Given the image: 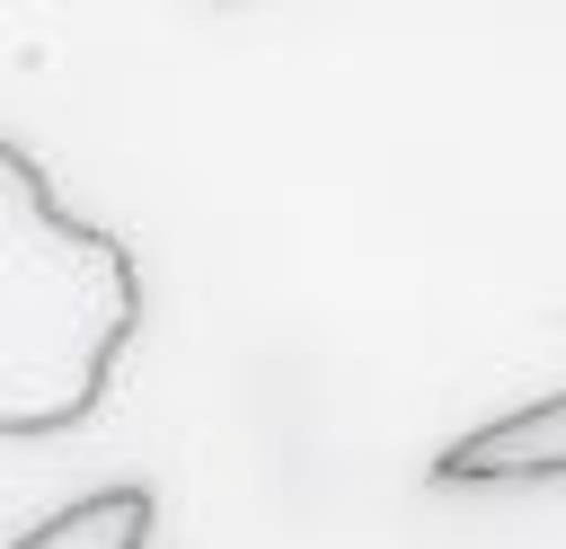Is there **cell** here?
Wrapping results in <instances>:
<instances>
[{
    "instance_id": "obj_1",
    "label": "cell",
    "mask_w": 566,
    "mask_h": 549,
    "mask_svg": "<svg viewBox=\"0 0 566 549\" xmlns=\"http://www.w3.org/2000/svg\"><path fill=\"white\" fill-rule=\"evenodd\" d=\"M142 328V266L115 230L71 221L44 168L0 142V434H62L106 398Z\"/></svg>"
},
{
    "instance_id": "obj_2",
    "label": "cell",
    "mask_w": 566,
    "mask_h": 549,
    "mask_svg": "<svg viewBox=\"0 0 566 549\" xmlns=\"http://www.w3.org/2000/svg\"><path fill=\"white\" fill-rule=\"evenodd\" d=\"M433 478L442 487H522V478H566V390L495 416V425H469L460 443L433 452Z\"/></svg>"
},
{
    "instance_id": "obj_3",
    "label": "cell",
    "mask_w": 566,
    "mask_h": 549,
    "mask_svg": "<svg viewBox=\"0 0 566 549\" xmlns=\"http://www.w3.org/2000/svg\"><path fill=\"white\" fill-rule=\"evenodd\" d=\"M142 540H150V487H97L18 531L9 549H142Z\"/></svg>"
}]
</instances>
